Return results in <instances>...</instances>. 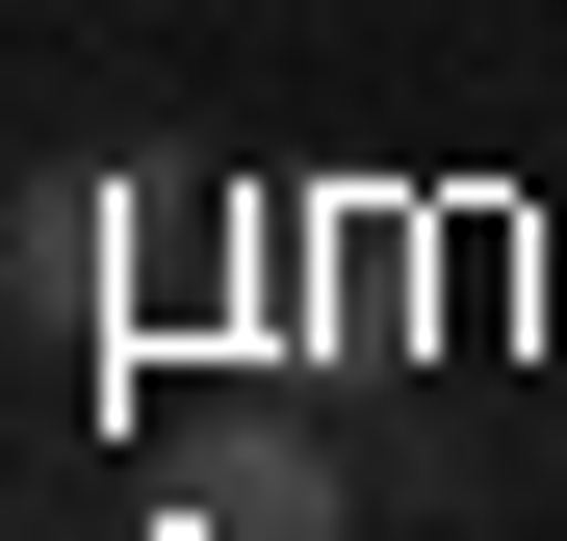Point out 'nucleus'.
<instances>
[{
	"mask_svg": "<svg viewBox=\"0 0 567 541\" xmlns=\"http://www.w3.org/2000/svg\"><path fill=\"white\" fill-rule=\"evenodd\" d=\"M207 541H361V516H336V438H310V413H233V465H207Z\"/></svg>",
	"mask_w": 567,
	"mask_h": 541,
	"instance_id": "f257e3e1",
	"label": "nucleus"
}]
</instances>
